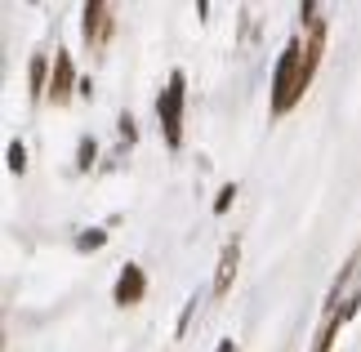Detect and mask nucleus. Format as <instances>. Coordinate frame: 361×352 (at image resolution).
Masks as SVG:
<instances>
[{
	"mask_svg": "<svg viewBox=\"0 0 361 352\" xmlns=\"http://www.w3.org/2000/svg\"><path fill=\"white\" fill-rule=\"evenodd\" d=\"M183 98H188L183 72H170V85H165L161 98H157V116H161V130H165V143L170 147L183 143Z\"/></svg>",
	"mask_w": 361,
	"mask_h": 352,
	"instance_id": "2",
	"label": "nucleus"
},
{
	"mask_svg": "<svg viewBox=\"0 0 361 352\" xmlns=\"http://www.w3.org/2000/svg\"><path fill=\"white\" fill-rule=\"evenodd\" d=\"M237 263H241V245L232 241V245H224V259H219V277H214V294H219V299L228 294L232 277H237Z\"/></svg>",
	"mask_w": 361,
	"mask_h": 352,
	"instance_id": "6",
	"label": "nucleus"
},
{
	"mask_svg": "<svg viewBox=\"0 0 361 352\" xmlns=\"http://www.w3.org/2000/svg\"><path fill=\"white\" fill-rule=\"evenodd\" d=\"M143 290H147V277H143V267H134V263H125L121 267V277H116V290H112V299L121 308H130L143 299Z\"/></svg>",
	"mask_w": 361,
	"mask_h": 352,
	"instance_id": "5",
	"label": "nucleus"
},
{
	"mask_svg": "<svg viewBox=\"0 0 361 352\" xmlns=\"http://www.w3.org/2000/svg\"><path fill=\"white\" fill-rule=\"evenodd\" d=\"M112 13L116 9L103 5V0H90V5H85V40H90V45H103V40L116 32V18H112Z\"/></svg>",
	"mask_w": 361,
	"mask_h": 352,
	"instance_id": "3",
	"label": "nucleus"
},
{
	"mask_svg": "<svg viewBox=\"0 0 361 352\" xmlns=\"http://www.w3.org/2000/svg\"><path fill=\"white\" fill-rule=\"evenodd\" d=\"M90 161H94V143H80V170H90Z\"/></svg>",
	"mask_w": 361,
	"mask_h": 352,
	"instance_id": "11",
	"label": "nucleus"
},
{
	"mask_svg": "<svg viewBox=\"0 0 361 352\" xmlns=\"http://www.w3.org/2000/svg\"><path fill=\"white\" fill-rule=\"evenodd\" d=\"M353 312H357V299H348V308H343V312H330V317H326V326H322V334H317V344H312V352H330V344H335L339 326H343V321H348Z\"/></svg>",
	"mask_w": 361,
	"mask_h": 352,
	"instance_id": "7",
	"label": "nucleus"
},
{
	"mask_svg": "<svg viewBox=\"0 0 361 352\" xmlns=\"http://www.w3.org/2000/svg\"><path fill=\"white\" fill-rule=\"evenodd\" d=\"M32 94H36V98L49 94V85H45V59H40V54L32 59Z\"/></svg>",
	"mask_w": 361,
	"mask_h": 352,
	"instance_id": "8",
	"label": "nucleus"
},
{
	"mask_svg": "<svg viewBox=\"0 0 361 352\" xmlns=\"http://www.w3.org/2000/svg\"><path fill=\"white\" fill-rule=\"evenodd\" d=\"M72 90H76V67H72V54L67 49H59L54 54V76H49V98L54 103H67V98H72Z\"/></svg>",
	"mask_w": 361,
	"mask_h": 352,
	"instance_id": "4",
	"label": "nucleus"
},
{
	"mask_svg": "<svg viewBox=\"0 0 361 352\" xmlns=\"http://www.w3.org/2000/svg\"><path fill=\"white\" fill-rule=\"evenodd\" d=\"M9 170H13V174L27 170V152H23V143H9Z\"/></svg>",
	"mask_w": 361,
	"mask_h": 352,
	"instance_id": "9",
	"label": "nucleus"
},
{
	"mask_svg": "<svg viewBox=\"0 0 361 352\" xmlns=\"http://www.w3.org/2000/svg\"><path fill=\"white\" fill-rule=\"evenodd\" d=\"M303 45L299 40H290L281 49V63H276V76H272V111L276 116H286L290 107L303 98Z\"/></svg>",
	"mask_w": 361,
	"mask_h": 352,
	"instance_id": "1",
	"label": "nucleus"
},
{
	"mask_svg": "<svg viewBox=\"0 0 361 352\" xmlns=\"http://www.w3.org/2000/svg\"><path fill=\"white\" fill-rule=\"evenodd\" d=\"M232 196H237V188H224V192H219V201H214V210H219V214H224V210L232 205Z\"/></svg>",
	"mask_w": 361,
	"mask_h": 352,
	"instance_id": "10",
	"label": "nucleus"
},
{
	"mask_svg": "<svg viewBox=\"0 0 361 352\" xmlns=\"http://www.w3.org/2000/svg\"><path fill=\"white\" fill-rule=\"evenodd\" d=\"M219 352H237V348H232V339H224V344H219Z\"/></svg>",
	"mask_w": 361,
	"mask_h": 352,
	"instance_id": "12",
	"label": "nucleus"
}]
</instances>
